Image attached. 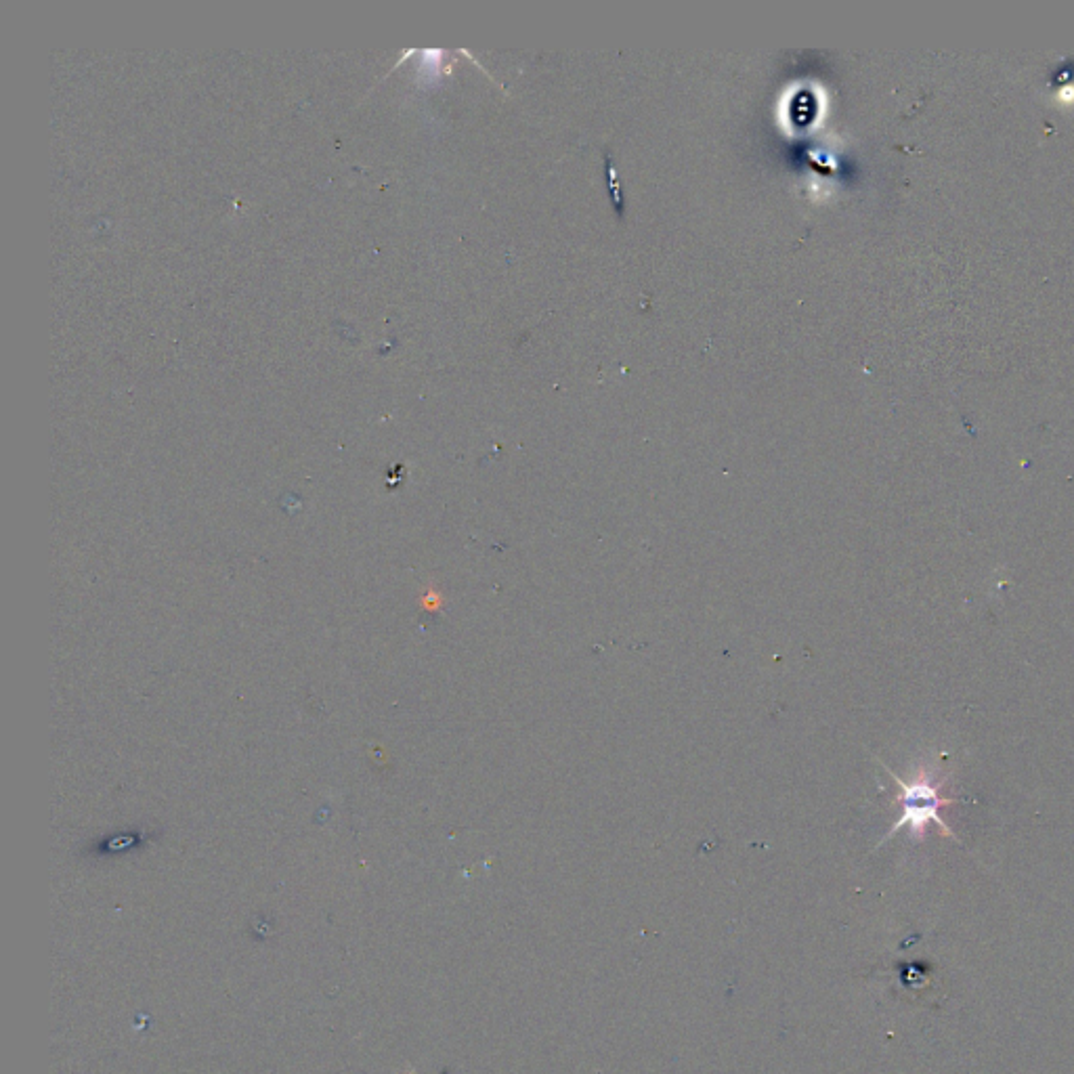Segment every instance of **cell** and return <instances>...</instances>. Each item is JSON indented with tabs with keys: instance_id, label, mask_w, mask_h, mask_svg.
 Listing matches in <instances>:
<instances>
[{
	"instance_id": "1",
	"label": "cell",
	"mask_w": 1074,
	"mask_h": 1074,
	"mask_svg": "<svg viewBox=\"0 0 1074 1074\" xmlns=\"http://www.w3.org/2000/svg\"><path fill=\"white\" fill-rule=\"evenodd\" d=\"M890 777L896 781L900 793L896 802L900 804V819L894 823L892 831L888 833L894 835L898 833L900 829H911L913 835H923L928 829L930 823H936L940 827V833L947 835V837H955V833L951 831V827L944 823L942 819V808H947L951 804H955V800L951 798H944L942 796V781L936 777V770L930 766V764H921L917 768L915 775L911 779H900L896 777L892 770ZM886 837V840H888Z\"/></svg>"
},
{
	"instance_id": "2",
	"label": "cell",
	"mask_w": 1074,
	"mask_h": 1074,
	"mask_svg": "<svg viewBox=\"0 0 1074 1074\" xmlns=\"http://www.w3.org/2000/svg\"><path fill=\"white\" fill-rule=\"evenodd\" d=\"M814 114H816L814 99L806 91H802V93H798L796 97H793V101H791V118L798 122V126L808 124Z\"/></svg>"
}]
</instances>
